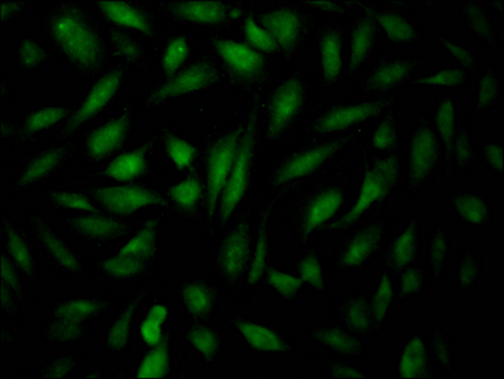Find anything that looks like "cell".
Wrapping results in <instances>:
<instances>
[{
  "mask_svg": "<svg viewBox=\"0 0 504 379\" xmlns=\"http://www.w3.org/2000/svg\"><path fill=\"white\" fill-rule=\"evenodd\" d=\"M242 128L231 131L220 139L211 149L207 165V204L213 213L218 197L222 191L233 166Z\"/></svg>",
  "mask_w": 504,
  "mask_h": 379,
  "instance_id": "6da1fadb",
  "label": "cell"
},
{
  "mask_svg": "<svg viewBox=\"0 0 504 379\" xmlns=\"http://www.w3.org/2000/svg\"><path fill=\"white\" fill-rule=\"evenodd\" d=\"M252 123L241 139L235 160L222 190L220 215L222 221L231 215L246 190L254 143Z\"/></svg>",
  "mask_w": 504,
  "mask_h": 379,
  "instance_id": "7a4b0ae2",
  "label": "cell"
},
{
  "mask_svg": "<svg viewBox=\"0 0 504 379\" xmlns=\"http://www.w3.org/2000/svg\"><path fill=\"white\" fill-rule=\"evenodd\" d=\"M97 196L108 209L119 214H129L149 204L164 203L156 194L133 186L103 188L98 191Z\"/></svg>",
  "mask_w": 504,
  "mask_h": 379,
  "instance_id": "3957f363",
  "label": "cell"
},
{
  "mask_svg": "<svg viewBox=\"0 0 504 379\" xmlns=\"http://www.w3.org/2000/svg\"><path fill=\"white\" fill-rule=\"evenodd\" d=\"M302 90L294 80L287 82L276 92L272 99L269 132L272 135L280 132L297 110L301 100Z\"/></svg>",
  "mask_w": 504,
  "mask_h": 379,
  "instance_id": "277c9868",
  "label": "cell"
},
{
  "mask_svg": "<svg viewBox=\"0 0 504 379\" xmlns=\"http://www.w3.org/2000/svg\"><path fill=\"white\" fill-rule=\"evenodd\" d=\"M57 36L67 51L82 61H89L95 55V44L91 34L74 21L60 20L56 27Z\"/></svg>",
  "mask_w": 504,
  "mask_h": 379,
  "instance_id": "5b68a950",
  "label": "cell"
},
{
  "mask_svg": "<svg viewBox=\"0 0 504 379\" xmlns=\"http://www.w3.org/2000/svg\"><path fill=\"white\" fill-rule=\"evenodd\" d=\"M388 183V174L381 164L369 173L364 179L359 197L352 209L333 224L336 228L345 226L354 221L385 191Z\"/></svg>",
  "mask_w": 504,
  "mask_h": 379,
  "instance_id": "8992f818",
  "label": "cell"
},
{
  "mask_svg": "<svg viewBox=\"0 0 504 379\" xmlns=\"http://www.w3.org/2000/svg\"><path fill=\"white\" fill-rule=\"evenodd\" d=\"M214 76L209 66L194 65L165 85L156 94L154 98L161 99L199 89L210 83Z\"/></svg>",
  "mask_w": 504,
  "mask_h": 379,
  "instance_id": "52a82bcc",
  "label": "cell"
},
{
  "mask_svg": "<svg viewBox=\"0 0 504 379\" xmlns=\"http://www.w3.org/2000/svg\"><path fill=\"white\" fill-rule=\"evenodd\" d=\"M218 51L223 60L237 72L250 74L258 71L262 65L260 55L247 46L230 41L217 43Z\"/></svg>",
  "mask_w": 504,
  "mask_h": 379,
  "instance_id": "ba28073f",
  "label": "cell"
},
{
  "mask_svg": "<svg viewBox=\"0 0 504 379\" xmlns=\"http://www.w3.org/2000/svg\"><path fill=\"white\" fill-rule=\"evenodd\" d=\"M262 23L283 46L288 47L294 43L299 31V21L293 13L287 10L275 11L263 16Z\"/></svg>",
  "mask_w": 504,
  "mask_h": 379,
  "instance_id": "9c48e42d",
  "label": "cell"
},
{
  "mask_svg": "<svg viewBox=\"0 0 504 379\" xmlns=\"http://www.w3.org/2000/svg\"><path fill=\"white\" fill-rule=\"evenodd\" d=\"M127 125L123 116L102 126L94 133L89 141V148L95 156H105L117 149L123 141Z\"/></svg>",
  "mask_w": 504,
  "mask_h": 379,
  "instance_id": "30bf717a",
  "label": "cell"
},
{
  "mask_svg": "<svg viewBox=\"0 0 504 379\" xmlns=\"http://www.w3.org/2000/svg\"><path fill=\"white\" fill-rule=\"evenodd\" d=\"M120 75L114 73L103 78L94 88L73 120L74 125L85 120L103 107L117 90Z\"/></svg>",
  "mask_w": 504,
  "mask_h": 379,
  "instance_id": "8fae6325",
  "label": "cell"
},
{
  "mask_svg": "<svg viewBox=\"0 0 504 379\" xmlns=\"http://www.w3.org/2000/svg\"><path fill=\"white\" fill-rule=\"evenodd\" d=\"M248 239L245 231L239 229L234 232L224 244L221 262L225 272L235 276L243 269L248 255Z\"/></svg>",
  "mask_w": 504,
  "mask_h": 379,
  "instance_id": "7c38bea8",
  "label": "cell"
},
{
  "mask_svg": "<svg viewBox=\"0 0 504 379\" xmlns=\"http://www.w3.org/2000/svg\"><path fill=\"white\" fill-rule=\"evenodd\" d=\"M330 152L329 147L320 148L293 158L280 170L278 182L283 183L306 175L321 163Z\"/></svg>",
  "mask_w": 504,
  "mask_h": 379,
  "instance_id": "4fadbf2b",
  "label": "cell"
},
{
  "mask_svg": "<svg viewBox=\"0 0 504 379\" xmlns=\"http://www.w3.org/2000/svg\"><path fill=\"white\" fill-rule=\"evenodd\" d=\"M342 202L340 193L336 190L326 191L317 197L308 210L304 233L311 232L317 226L331 218Z\"/></svg>",
  "mask_w": 504,
  "mask_h": 379,
  "instance_id": "5bb4252c",
  "label": "cell"
},
{
  "mask_svg": "<svg viewBox=\"0 0 504 379\" xmlns=\"http://www.w3.org/2000/svg\"><path fill=\"white\" fill-rule=\"evenodd\" d=\"M177 11L187 19L204 23H218L226 12L222 3L214 1L186 2L179 5Z\"/></svg>",
  "mask_w": 504,
  "mask_h": 379,
  "instance_id": "9a60e30c",
  "label": "cell"
},
{
  "mask_svg": "<svg viewBox=\"0 0 504 379\" xmlns=\"http://www.w3.org/2000/svg\"><path fill=\"white\" fill-rule=\"evenodd\" d=\"M145 166L144 152L136 150L122 154L110 164L106 170L109 176L119 181H127L140 174Z\"/></svg>",
  "mask_w": 504,
  "mask_h": 379,
  "instance_id": "2e32d148",
  "label": "cell"
},
{
  "mask_svg": "<svg viewBox=\"0 0 504 379\" xmlns=\"http://www.w3.org/2000/svg\"><path fill=\"white\" fill-rule=\"evenodd\" d=\"M101 5L106 15L115 22L149 32V27L144 18L129 5L120 1H104Z\"/></svg>",
  "mask_w": 504,
  "mask_h": 379,
  "instance_id": "e0dca14e",
  "label": "cell"
},
{
  "mask_svg": "<svg viewBox=\"0 0 504 379\" xmlns=\"http://www.w3.org/2000/svg\"><path fill=\"white\" fill-rule=\"evenodd\" d=\"M376 109L373 104H363L346 107L330 113L322 123L325 130L341 129L369 116Z\"/></svg>",
  "mask_w": 504,
  "mask_h": 379,
  "instance_id": "ac0fdd59",
  "label": "cell"
},
{
  "mask_svg": "<svg viewBox=\"0 0 504 379\" xmlns=\"http://www.w3.org/2000/svg\"><path fill=\"white\" fill-rule=\"evenodd\" d=\"M340 41L333 33L325 35L321 43L323 71L325 78L332 81L339 75L341 67Z\"/></svg>",
  "mask_w": 504,
  "mask_h": 379,
  "instance_id": "d6986e66",
  "label": "cell"
},
{
  "mask_svg": "<svg viewBox=\"0 0 504 379\" xmlns=\"http://www.w3.org/2000/svg\"><path fill=\"white\" fill-rule=\"evenodd\" d=\"M239 328L248 342L265 350H277L282 347L280 340L271 331L257 325L240 323Z\"/></svg>",
  "mask_w": 504,
  "mask_h": 379,
  "instance_id": "ffe728a7",
  "label": "cell"
},
{
  "mask_svg": "<svg viewBox=\"0 0 504 379\" xmlns=\"http://www.w3.org/2000/svg\"><path fill=\"white\" fill-rule=\"evenodd\" d=\"M373 232H365L357 236L349 245L342 261L348 265H355L363 261L373 249L376 241Z\"/></svg>",
  "mask_w": 504,
  "mask_h": 379,
  "instance_id": "44dd1931",
  "label": "cell"
},
{
  "mask_svg": "<svg viewBox=\"0 0 504 379\" xmlns=\"http://www.w3.org/2000/svg\"><path fill=\"white\" fill-rule=\"evenodd\" d=\"M154 236L152 227L144 228L122 249L119 254L146 260L152 252Z\"/></svg>",
  "mask_w": 504,
  "mask_h": 379,
  "instance_id": "7402d4cb",
  "label": "cell"
},
{
  "mask_svg": "<svg viewBox=\"0 0 504 379\" xmlns=\"http://www.w3.org/2000/svg\"><path fill=\"white\" fill-rule=\"evenodd\" d=\"M372 32L371 24L367 20L361 22L354 31L351 46V67L357 66L363 60L370 44Z\"/></svg>",
  "mask_w": 504,
  "mask_h": 379,
  "instance_id": "603a6c76",
  "label": "cell"
},
{
  "mask_svg": "<svg viewBox=\"0 0 504 379\" xmlns=\"http://www.w3.org/2000/svg\"><path fill=\"white\" fill-rule=\"evenodd\" d=\"M201 191L199 182L195 179L189 178L172 187L170 193L173 199L179 205L190 207L199 198Z\"/></svg>",
  "mask_w": 504,
  "mask_h": 379,
  "instance_id": "cb8c5ba5",
  "label": "cell"
},
{
  "mask_svg": "<svg viewBox=\"0 0 504 379\" xmlns=\"http://www.w3.org/2000/svg\"><path fill=\"white\" fill-rule=\"evenodd\" d=\"M166 148L168 156L178 168H185L191 163L194 155V149L187 142L177 137H171L166 141Z\"/></svg>",
  "mask_w": 504,
  "mask_h": 379,
  "instance_id": "d4e9b609",
  "label": "cell"
},
{
  "mask_svg": "<svg viewBox=\"0 0 504 379\" xmlns=\"http://www.w3.org/2000/svg\"><path fill=\"white\" fill-rule=\"evenodd\" d=\"M246 35L251 43L266 52H272L276 48V42L269 33L256 25L252 19L248 18L245 24Z\"/></svg>",
  "mask_w": 504,
  "mask_h": 379,
  "instance_id": "484cf974",
  "label": "cell"
},
{
  "mask_svg": "<svg viewBox=\"0 0 504 379\" xmlns=\"http://www.w3.org/2000/svg\"><path fill=\"white\" fill-rule=\"evenodd\" d=\"M187 51V45L183 39L173 41L169 45L163 60L166 72L171 73L175 71L184 61Z\"/></svg>",
  "mask_w": 504,
  "mask_h": 379,
  "instance_id": "4316f807",
  "label": "cell"
},
{
  "mask_svg": "<svg viewBox=\"0 0 504 379\" xmlns=\"http://www.w3.org/2000/svg\"><path fill=\"white\" fill-rule=\"evenodd\" d=\"M145 260L119 254L107 261L106 268L111 272L119 275L133 273L139 270Z\"/></svg>",
  "mask_w": 504,
  "mask_h": 379,
  "instance_id": "83f0119b",
  "label": "cell"
},
{
  "mask_svg": "<svg viewBox=\"0 0 504 379\" xmlns=\"http://www.w3.org/2000/svg\"><path fill=\"white\" fill-rule=\"evenodd\" d=\"M79 223L83 230L97 235L110 234L119 228V225L115 222L101 218L83 219Z\"/></svg>",
  "mask_w": 504,
  "mask_h": 379,
  "instance_id": "f1b7e54d",
  "label": "cell"
},
{
  "mask_svg": "<svg viewBox=\"0 0 504 379\" xmlns=\"http://www.w3.org/2000/svg\"><path fill=\"white\" fill-rule=\"evenodd\" d=\"M268 280L275 288L284 294L295 292L301 284V281L298 279L276 271L269 273Z\"/></svg>",
  "mask_w": 504,
  "mask_h": 379,
  "instance_id": "f546056e",
  "label": "cell"
},
{
  "mask_svg": "<svg viewBox=\"0 0 504 379\" xmlns=\"http://www.w3.org/2000/svg\"><path fill=\"white\" fill-rule=\"evenodd\" d=\"M266 254V243L263 234L257 241L254 255L249 274V281L253 283L260 277L263 271Z\"/></svg>",
  "mask_w": 504,
  "mask_h": 379,
  "instance_id": "4dcf8cb0",
  "label": "cell"
},
{
  "mask_svg": "<svg viewBox=\"0 0 504 379\" xmlns=\"http://www.w3.org/2000/svg\"><path fill=\"white\" fill-rule=\"evenodd\" d=\"M63 111L59 108H51L36 113L28 122V127L32 130L41 129L60 120L63 116Z\"/></svg>",
  "mask_w": 504,
  "mask_h": 379,
  "instance_id": "1f68e13d",
  "label": "cell"
},
{
  "mask_svg": "<svg viewBox=\"0 0 504 379\" xmlns=\"http://www.w3.org/2000/svg\"><path fill=\"white\" fill-rule=\"evenodd\" d=\"M57 158L54 153H49L39 158L27 169L23 180L29 182L43 175L54 165Z\"/></svg>",
  "mask_w": 504,
  "mask_h": 379,
  "instance_id": "d6a6232c",
  "label": "cell"
},
{
  "mask_svg": "<svg viewBox=\"0 0 504 379\" xmlns=\"http://www.w3.org/2000/svg\"><path fill=\"white\" fill-rule=\"evenodd\" d=\"M300 269L304 280L316 286L321 284L320 267L315 258L309 257L305 259L300 265Z\"/></svg>",
  "mask_w": 504,
  "mask_h": 379,
  "instance_id": "836d02e7",
  "label": "cell"
},
{
  "mask_svg": "<svg viewBox=\"0 0 504 379\" xmlns=\"http://www.w3.org/2000/svg\"><path fill=\"white\" fill-rule=\"evenodd\" d=\"M9 247L15 260L23 266L28 265L30 260L28 251L22 242L13 234L9 236Z\"/></svg>",
  "mask_w": 504,
  "mask_h": 379,
  "instance_id": "e575fe53",
  "label": "cell"
},
{
  "mask_svg": "<svg viewBox=\"0 0 504 379\" xmlns=\"http://www.w3.org/2000/svg\"><path fill=\"white\" fill-rule=\"evenodd\" d=\"M56 198L62 204L67 207L85 210H91V205L83 197L75 194L60 193Z\"/></svg>",
  "mask_w": 504,
  "mask_h": 379,
  "instance_id": "d590c367",
  "label": "cell"
},
{
  "mask_svg": "<svg viewBox=\"0 0 504 379\" xmlns=\"http://www.w3.org/2000/svg\"><path fill=\"white\" fill-rule=\"evenodd\" d=\"M46 242L55 256L59 260L70 265L74 263L75 260L65 250L59 241L50 237L45 238Z\"/></svg>",
  "mask_w": 504,
  "mask_h": 379,
  "instance_id": "8d00e7d4",
  "label": "cell"
},
{
  "mask_svg": "<svg viewBox=\"0 0 504 379\" xmlns=\"http://www.w3.org/2000/svg\"><path fill=\"white\" fill-rule=\"evenodd\" d=\"M189 293L193 297L195 309L198 312H203L208 307L209 300L206 292L204 289L198 286L189 288Z\"/></svg>",
  "mask_w": 504,
  "mask_h": 379,
  "instance_id": "74e56055",
  "label": "cell"
},
{
  "mask_svg": "<svg viewBox=\"0 0 504 379\" xmlns=\"http://www.w3.org/2000/svg\"><path fill=\"white\" fill-rule=\"evenodd\" d=\"M197 337L196 344L202 351L210 354L214 351L216 347V342L212 334L207 332H203L199 334Z\"/></svg>",
  "mask_w": 504,
  "mask_h": 379,
  "instance_id": "f35d334b",
  "label": "cell"
},
{
  "mask_svg": "<svg viewBox=\"0 0 504 379\" xmlns=\"http://www.w3.org/2000/svg\"><path fill=\"white\" fill-rule=\"evenodd\" d=\"M389 131L385 127H381L376 134L375 145L379 148L385 147L389 141Z\"/></svg>",
  "mask_w": 504,
  "mask_h": 379,
  "instance_id": "ab89813d",
  "label": "cell"
},
{
  "mask_svg": "<svg viewBox=\"0 0 504 379\" xmlns=\"http://www.w3.org/2000/svg\"><path fill=\"white\" fill-rule=\"evenodd\" d=\"M314 2H315L316 4L320 6L321 7H323L324 8H326L327 7H328V8H330L332 7H333L334 6V4H333L332 3H331L329 1H318Z\"/></svg>",
  "mask_w": 504,
  "mask_h": 379,
  "instance_id": "60d3db41",
  "label": "cell"
},
{
  "mask_svg": "<svg viewBox=\"0 0 504 379\" xmlns=\"http://www.w3.org/2000/svg\"><path fill=\"white\" fill-rule=\"evenodd\" d=\"M240 14V11L238 10L234 9L231 11L230 16L232 18H237Z\"/></svg>",
  "mask_w": 504,
  "mask_h": 379,
  "instance_id": "b9f144b4",
  "label": "cell"
}]
</instances>
